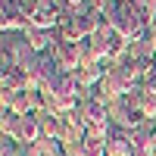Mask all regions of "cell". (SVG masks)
Returning <instances> with one entry per match:
<instances>
[{
    "mask_svg": "<svg viewBox=\"0 0 156 156\" xmlns=\"http://www.w3.org/2000/svg\"><path fill=\"white\" fill-rule=\"evenodd\" d=\"M81 156H103V144L97 137H87L84 144H81Z\"/></svg>",
    "mask_w": 156,
    "mask_h": 156,
    "instance_id": "6da1fadb",
    "label": "cell"
}]
</instances>
